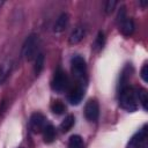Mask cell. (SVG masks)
I'll return each instance as SVG.
<instances>
[{"mask_svg":"<svg viewBox=\"0 0 148 148\" xmlns=\"http://www.w3.org/2000/svg\"><path fill=\"white\" fill-rule=\"evenodd\" d=\"M119 104L126 111L133 112L138 109V98L135 88L131 86H123L119 92Z\"/></svg>","mask_w":148,"mask_h":148,"instance_id":"6da1fadb","label":"cell"},{"mask_svg":"<svg viewBox=\"0 0 148 148\" xmlns=\"http://www.w3.org/2000/svg\"><path fill=\"white\" fill-rule=\"evenodd\" d=\"M38 36L36 34L29 35L22 46V57L28 61L35 59L38 54Z\"/></svg>","mask_w":148,"mask_h":148,"instance_id":"7a4b0ae2","label":"cell"},{"mask_svg":"<svg viewBox=\"0 0 148 148\" xmlns=\"http://www.w3.org/2000/svg\"><path fill=\"white\" fill-rule=\"evenodd\" d=\"M67 87H68V77H67V74L61 68H58L54 72V75L52 77L51 88L56 92H62V91H65L67 89Z\"/></svg>","mask_w":148,"mask_h":148,"instance_id":"3957f363","label":"cell"},{"mask_svg":"<svg viewBox=\"0 0 148 148\" xmlns=\"http://www.w3.org/2000/svg\"><path fill=\"white\" fill-rule=\"evenodd\" d=\"M72 64V72L73 75L82 82L86 79V72H87V66H86V60L81 56H74L71 60Z\"/></svg>","mask_w":148,"mask_h":148,"instance_id":"277c9868","label":"cell"},{"mask_svg":"<svg viewBox=\"0 0 148 148\" xmlns=\"http://www.w3.org/2000/svg\"><path fill=\"white\" fill-rule=\"evenodd\" d=\"M127 148H147V126L145 125L130 140Z\"/></svg>","mask_w":148,"mask_h":148,"instance_id":"5b68a950","label":"cell"},{"mask_svg":"<svg viewBox=\"0 0 148 148\" xmlns=\"http://www.w3.org/2000/svg\"><path fill=\"white\" fill-rule=\"evenodd\" d=\"M46 125H47L46 124V118H45L44 114H42L39 112H36V113L31 114L30 120H29V127H30L31 132H34V133L43 132V130Z\"/></svg>","mask_w":148,"mask_h":148,"instance_id":"8992f818","label":"cell"},{"mask_svg":"<svg viewBox=\"0 0 148 148\" xmlns=\"http://www.w3.org/2000/svg\"><path fill=\"white\" fill-rule=\"evenodd\" d=\"M84 116L89 121H96L99 116V106L96 99H89L84 106Z\"/></svg>","mask_w":148,"mask_h":148,"instance_id":"52a82bcc","label":"cell"},{"mask_svg":"<svg viewBox=\"0 0 148 148\" xmlns=\"http://www.w3.org/2000/svg\"><path fill=\"white\" fill-rule=\"evenodd\" d=\"M83 95H84L83 87H82L81 84H77V86H75V87L69 91V94H68V96H67V99H68V102H69L71 104L77 105V104H80V102L82 101Z\"/></svg>","mask_w":148,"mask_h":148,"instance_id":"ba28073f","label":"cell"},{"mask_svg":"<svg viewBox=\"0 0 148 148\" xmlns=\"http://www.w3.org/2000/svg\"><path fill=\"white\" fill-rule=\"evenodd\" d=\"M118 25H119V29H120V31L124 36H131L134 31V28H135L133 20L130 18V17H126L123 21H120L118 23Z\"/></svg>","mask_w":148,"mask_h":148,"instance_id":"9c48e42d","label":"cell"},{"mask_svg":"<svg viewBox=\"0 0 148 148\" xmlns=\"http://www.w3.org/2000/svg\"><path fill=\"white\" fill-rule=\"evenodd\" d=\"M67 24H68V14H66V13H62L58 18H57V21H56V23H54V27H53V31L54 32H62L65 29H66V27H67Z\"/></svg>","mask_w":148,"mask_h":148,"instance_id":"30bf717a","label":"cell"},{"mask_svg":"<svg viewBox=\"0 0 148 148\" xmlns=\"http://www.w3.org/2000/svg\"><path fill=\"white\" fill-rule=\"evenodd\" d=\"M84 35H86L84 28H82V27H76V28L72 31V34H71V36H69V43H71V44H77V43H80V42L83 39Z\"/></svg>","mask_w":148,"mask_h":148,"instance_id":"8fae6325","label":"cell"},{"mask_svg":"<svg viewBox=\"0 0 148 148\" xmlns=\"http://www.w3.org/2000/svg\"><path fill=\"white\" fill-rule=\"evenodd\" d=\"M43 138H44V142H46V143H51V142L54 141V139H56V130L51 124H47L44 127Z\"/></svg>","mask_w":148,"mask_h":148,"instance_id":"7c38bea8","label":"cell"},{"mask_svg":"<svg viewBox=\"0 0 148 148\" xmlns=\"http://www.w3.org/2000/svg\"><path fill=\"white\" fill-rule=\"evenodd\" d=\"M136 91V98L138 102H140V104L142 105L143 110H147V103H148V96H147V91L143 88H135Z\"/></svg>","mask_w":148,"mask_h":148,"instance_id":"4fadbf2b","label":"cell"},{"mask_svg":"<svg viewBox=\"0 0 148 148\" xmlns=\"http://www.w3.org/2000/svg\"><path fill=\"white\" fill-rule=\"evenodd\" d=\"M68 148H84L83 139L77 134L72 135L68 141Z\"/></svg>","mask_w":148,"mask_h":148,"instance_id":"5bb4252c","label":"cell"},{"mask_svg":"<svg viewBox=\"0 0 148 148\" xmlns=\"http://www.w3.org/2000/svg\"><path fill=\"white\" fill-rule=\"evenodd\" d=\"M74 123H75L74 116H73V114H68V116L61 121V124H60V130H61L62 132H68V131L73 127Z\"/></svg>","mask_w":148,"mask_h":148,"instance_id":"9a60e30c","label":"cell"},{"mask_svg":"<svg viewBox=\"0 0 148 148\" xmlns=\"http://www.w3.org/2000/svg\"><path fill=\"white\" fill-rule=\"evenodd\" d=\"M51 110H52V112L56 113V114H62V113L65 112V110H66V106H65V104H64L61 101L57 99V101H53V102H52V104H51Z\"/></svg>","mask_w":148,"mask_h":148,"instance_id":"2e32d148","label":"cell"},{"mask_svg":"<svg viewBox=\"0 0 148 148\" xmlns=\"http://www.w3.org/2000/svg\"><path fill=\"white\" fill-rule=\"evenodd\" d=\"M43 66H44V56L42 54V53H38L37 56H36V58H35V67H34V69H35V73L38 75L39 73H40V71L43 69Z\"/></svg>","mask_w":148,"mask_h":148,"instance_id":"e0dca14e","label":"cell"},{"mask_svg":"<svg viewBox=\"0 0 148 148\" xmlns=\"http://www.w3.org/2000/svg\"><path fill=\"white\" fill-rule=\"evenodd\" d=\"M104 42H105V38H104V32L103 31H99L96 39H95V43H94V49L96 51H99L103 49L104 46Z\"/></svg>","mask_w":148,"mask_h":148,"instance_id":"ac0fdd59","label":"cell"},{"mask_svg":"<svg viewBox=\"0 0 148 148\" xmlns=\"http://www.w3.org/2000/svg\"><path fill=\"white\" fill-rule=\"evenodd\" d=\"M9 71H10V65L9 64H2L0 66V83L5 81V79L9 74Z\"/></svg>","mask_w":148,"mask_h":148,"instance_id":"d6986e66","label":"cell"},{"mask_svg":"<svg viewBox=\"0 0 148 148\" xmlns=\"http://www.w3.org/2000/svg\"><path fill=\"white\" fill-rule=\"evenodd\" d=\"M116 5H117V1H113V0L106 1V3H105V13H106V14L112 13V10L114 9Z\"/></svg>","mask_w":148,"mask_h":148,"instance_id":"ffe728a7","label":"cell"},{"mask_svg":"<svg viewBox=\"0 0 148 148\" xmlns=\"http://www.w3.org/2000/svg\"><path fill=\"white\" fill-rule=\"evenodd\" d=\"M140 76L141 79L145 81V82H148V65L145 64L141 68V72H140Z\"/></svg>","mask_w":148,"mask_h":148,"instance_id":"44dd1931","label":"cell"},{"mask_svg":"<svg viewBox=\"0 0 148 148\" xmlns=\"http://www.w3.org/2000/svg\"><path fill=\"white\" fill-rule=\"evenodd\" d=\"M3 5V1H0V8H1V6Z\"/></svg>","mask_w":148,"mask_h":148,"instance_id":"7402d4cb","label":"cell"}]
</instances>
